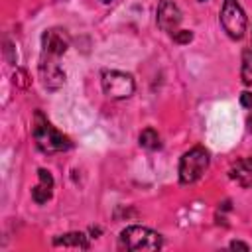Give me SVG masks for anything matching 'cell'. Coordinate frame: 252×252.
Here are the masks:
<instances>
[{"label": "cell", "mask_w": 252, "mask_h": 252, "mask_svg": "<svg viewBox=\"0 0 252 252\" xmlns=\"http://www.w3.org/2000/svg\"><path fill=\"white\" fill-rule=\"evenodd\" d=\"M69 47V35L61 28L45 30L41 35V57H39V79L45 89L57 91L65 83V73L59 67V57Z\"/></svg>", "instance_id": "1"}, {"label": "cell", "mask_w": 252, "mask_h": 252, "mask_svg": "<svg viewBox=\"0 0 252 252\" xmlns=\"http://www.w3.org/2000/svg\"><path fill=\"white\" fill-rule=\"evenodd\" d=\"M33 140L37 144V148L43 154H55V152H65L71 148V140L67 136H63L59 130H55L47 118L37 110L33 114Z\"/></svg>", "instance_id": "2"}, {"label": "cell", "mask_w": 252, "mask_h": 252, "mask_svg": "<svg viewBox=\"0 0 252 252\" xmlns=\"http://www.w3.org/2000/svg\"><path fill=\"white\" fill-rule=\"evenodd\" d=\"M209 167V152L201 146L191 148L189 152L183 154L179 161V181L183 185L195 183Z\"/></svg>", "instance_id": "3"}, {"label": "cell", "mask_w": 252, "mask_h": 252, "mask_svg": "<svg viewBox=\"0 0 252 252\" xmlns=\"http://www.w3.org/2000/svg\"><path fill=\"white\" fill-rule=\"evenodd\" d=\"M120 244L126 250H158L161 248V236L146 226H126L120 232Z\"/></svg>", "instance_id": "4"}, {"label": "cell", "mask_w": 252, "mask_h": 252, "mask_svg": "<svg viewBox=\"0 0 252 252\" xmlns=\"http://www.w3.org/2000/svg\"><path fill=\"white\" fill-rule=\"evenodd\" d=\"M220 24L224 28V32L232 37V39H240L246 32V14L240 8V4L236 0H224L222 2V10H220Z\"/></svg>", "instance_id": "5"}, {"label": "cell", "mask_w": 252, "mask_h": 252, "mask_svg": "<svg viewBox=\"0 0 252 252\" xmlns=\"http://www.w3.org/2000/svg\"><path fill=\"white\" fill-rule=\"evenodd\" d=\"M100 83H102L104 94L110 98H128L136 89L132 75L122 71H104L100 77Z\"/></svg>", "instance_id": "6"}, {"label": "cell", "mask_w": 252, "mask_h": 252, "mask_svg": "<svg viewBox=\"0 0 252 252\" xmlns=\"http://www.w3.org/2000/svg\"><path fill=\"white\" fill-rule=\"evenodd\" d=\"M181 24V10L173 0H159L158 4V26L163 32H177Z\"/></svg>", "instance_id": "7"}, {"label": "cell", "mask_w": 252, "mask_h": 252, "mask_svg": "<svg viewBox=\"0 0 252 252\" xmlns=\"http://www.w3.org/2000/svg\"><path fill=\"white\" fill-rule=\"evenodd\" d=\"M39 175V183L32 189V199L37 203V205H43L51 199V189H53V177L47 169H39L37 171Z\"/></svg>", "instance_id": "8"}, {"label": "cell", "mask_w": 252, "mask_h": 252, "mask_svg": "<svg viewBox=\"0 0 252 252\" xmlns=\"http://www.w3.org/2000/svg\"><path fill=\"white\" fill-rule=\"evenodd\" d=\"M230 179L236 181L240 187H252V158H242L238 159L230 171H228Z\"/></svg>", "instance_id": "9"}, {"label": "cell", "mask_w": 252, "mask_h": 252, "mask_svg": "<svg viewBox=\"0 0 252 252\" xmlns=\"http://www.w3.org/2000/svg\"><path fill=\"white\" fill-rule=\"evenodd\" d=\"M53 244L55 246H65V248H83V250L89 248V240L83 232H67V234H61V236H55Z\"/></svg>", "instance_id": "10"}, {"label": "cell", "mask_w": 252, "mask_h": 252, "mask_svg": "<svg viewBox=\"0 0 252 252\" xmlns=\"http://www.w3.org/2000/svg\"><path fill=\"white\" fill-rule=\"evenodd\" d=\"M140 146L146 148V150H158V148L161 146V142H159V134H158L154 128H146V130H142V134H140Z\"/></svg>", "instance_id": "11"}, {"label": "cell", "mask_w": 252, "mask_h": 252, "mask_svg": "<svg viewBox=\"0 0 252 252\" xmlns=\"http://www.w3.org/2000/svg\"><path fill=\"white\" fill-rule=\"evenodd\" d=\"M240 77L244 85H252V47H246L242 53V69Z\"/></svg>", "instance_id": "12"}, {"label": "cell", "mask_w": 252, "mask_h": 252, "mask_svg": "<svg viewBox=\"0 0 252 252\" xmlns=\"http://www.w3.org/2000/svg\"><path fill=\"white\" fill-rule=\"evenodd\" d=\"M193 39V33L189 30H177L173 32V41L175 43H189Z\"/></svg>", "instance_id": "13"}, {"label": "cell", "mask_w": 252, "mask_h": 252, "mask_svg": "<svg viewBox=\"0 0 252 252\" xmlns=\"http://www.w3.org/2000/svg\"><path fill=\"white\" fill-rule=\"evenodd\" d=\"M14 85H18L20 89H26V87L30 85V81H28V73H26L24 69H18V71L14 73Z\"/></svg>", "instance_id": "14"}, {"label": "cell", "mask_w": 252, "mask_h": 252, "mask_svg": "<svg viewBox=\"0 0 252 252\" xmlns=\"http://www.w3.org/2000/svg\"><path fill=\"white\" fill-rule=\"evenodd\" d=\"M240 102H242V106H246V108H252V93L244 91V93L240 94Z\"/></svg>", "instance_id": "15"}, {"label": "cell", "mask_w": 252, "mask_h": 252, "mask_svg": "<svg viewBox=\"0 0 252 252\" xmlns=\"http://www.w3.org/2000/svg\"><path fill=\"white\" fill-rule=\"evenodd\" d=\"M230 248H240V250H248V244H244V242H240V240H232L230 242Z\"/></svg>", "instance_id": "16"}, {"label": "cell", "mask_w": 252, "mask_h": 252, "mask_svg": "<svg viewBox=\"0 0 252 252\" xmlns=\"http://www.w3.org/2000/svg\"><path fill=\"white\" fill-rule=\"evenodd\" d=\"M100 2H104V4H108V2H112V0H100Z\"/></svg>", "instance_id": "17"}, {"label": "cell", "mask_w": 252, "mask_h": 252, "mask_svg": "<svg viewBox=\"0 0 252 252\" xmlns=\"http://www.w3.org/2000/svg\"><path fill=\"white\" fill-rule=\"evenodd\" d=\"M199 2H205V0H199Z\"/></svg>", "instance_id": "18"}]
</instances>
